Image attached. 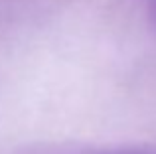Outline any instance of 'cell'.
Returning <instances> with one entry per match:
<instances>
[{
	"label": "cell",
	"mask_w": 156,
	"mask_h": 154,
	"mask_svg": "<svg viewBox=\"0 0 156 154\" xmlns=\"http://www.w3.org/2000/svg\"><path fill=\"white\" fill-rule=\"evenodd\" d=\"M97 154H156V150H142V148H134V150H105Z\"/></svg>",
	"instance_id": "1"
}]
</instances>
